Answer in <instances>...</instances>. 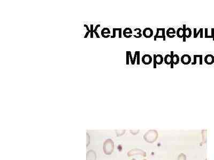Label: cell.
Listing matches in <instances>:
<instances>
[{"label":"cell","instance_id":"obj_31","mask_svg":"<svg viewBox=\"0 0 214 160\" xmlns=\"http://www.w3.org/2000/svg\"><path fill=\"white\" fill-rule=\"evenodd\" d=\"M84 27H85L86 28V29H87V30H88V32H91V30H89V27H88V26H87V25L85 24V25H84Z\"/></svg>","mask_w":214,"mask_h":160},{"label":"cell","instance_id":"obj_27","mask_svg":"<svg viewBox=\"0 0 214 160\" xmlns=\"http://www.w3.org/2000/svg\"><path fill=\"white\" fill-rule=\"evenodd\" d=\"M91 33H90V34H91V38H93V33H94V30H93V25H91Z\"/></svg>","mask_w":214,"mask_h":160},{"label":"cell","instance_id":"obj_26","mask_svg":"<svg viewBox=\"0 0 214 160\" xmlns=\"http://www.w3.org/2000/svg\"><path fill=\"white\" fill-rule=\"evenodd\" d=\"M204 30H205V38H212V36H209L208 35V29L207 28H206L204 29Z\"/></svg>","mask_w":214,"mask_h":160},{"label":"cell","instance_id":"obj_20","mask_svg":"<svg viewBox=\"0 0 214 160\" xmlns=\"http://www.w3.org/2000/svg\"><path fill=\"white\" fill-rule=\"evenodd\" d=\"M192 30L189 28H186L185 30V36L183 38V42H186V38H189L191 37Z\"/></svg>","mask_w":214,"mask_h":160},{"label":"cell","instance_id":"obj_8","mask_svg":"<svg viewBox=\"0 0 214 160\" xmlns=\"http://www.w3.org/2000/svg\"><path fill=\"white\" fill-rule=\"evenodd\" d=\"M152 61H153V58L151 57V56L148 54H145L142 57V62L144 65H150Z\"/></svg>","mask_w":214,"mask_h":160},{"label":"cell","instance_id":"obj_16","mask_svg":"<svg viewBox=\"0 0 214 160\" xmlns=\"http://www.w3.org/2000/svg\"><path fill=\"white\" fill-rule=\"evenodd\" d=\"M96 156L94 151L90 150L88 151L87 154V160H95Z\"/></svg>","mask_w":214,"mask_h":160},{"label":"cell","instance_id":"obj_29","mask_svg":"<svg viewBox=\"0 0 214 160\" xmlns=\"http://www.w3.org/2000/svg\"><path fill=\"white\" fill-rule=\"evenodd\" d=\"M211 30H212V35L211 36H212V38L213 39V41H214V28H212L211 29Z\"/></svg>","mask_w":214,"mask_h":160},{"label":"cell","instance_id":"obj_15","mask_svg":"<svg viewBox=\"0 0 214 160\" xmlns=\"http://www.w3.org/2000/svg\"><path fill=\"white\" fill-rule=\"evenodd\" d=\"M101 35L104 38H108L110 36V30L108 28H104L101 30Z\"/></svg>","mask_w":214,"mask_h":160},{"label":"cell","instance_id":"obj_19","mask_svg":"<svg viewBox=\"0 0 214 160\" xmlns=\"http://www.w3.org/2000/svg\"><path fill=\"white\" fill-rule=\"evenodd\" d=\"M194 61L192 63V65H195L197 64V59L198 58L199 59V64L200 65H202V58H203V56L201 55H194Z\"/></svg>","mask_w":214,"mask_h":160},{"label":"cell","instance_id":"obj_2","mask_svg":"<svg viewBox=\"0 0 214 160\" xmlns=\"http://www.w3.org/2000/svg\"><path fill=\"white\" fill-rule=\"evenodd\" d=\"M114 143L111 139H108L104 141L103 145V150L107 155H110L113 152Z\"/></svg>","mask_w":214,"mask_h":160},{"label":"cell","instance_id":"obj_17","mask_svg":"<svg viewBox=\"0 0 214 160\" xmlns=\"http://www.w3.org/2000/svg\"><path fill=\"white\" fill-rule=\"evenodd\" d=\"M203 30L204 29L202 28H200L198 30V32H197V28H194V39H196L198 38V35L200 34V37L201 39L203 38Z\"/></svg>","mask_w":214,"mask_h":160},{"label":"cell","instance_id":"obj_34","mask_svg":"<svg viewBox=\"0 0 214 160\" xmlns=\"http://www.w3.org/2000/svg\"><path fill=\"white\" fill-rule=\"evenodd\" d=\"M132 160H136V159H133Z\"/></svg>","mask_w":214,"mask_h":160},{"label":"cell","instance_id":"obj_6","mask_svg":"<svg viewBox=\"0 0 214 160\" xmlns=\"http://www.w3.org/2000/svg\"><path fill=\"white\" fill-rule=\"evenodd\" d=\"M170 55L172 57V63L171 64V68H174V65H178L180 61V57L177 54H174L173 51H171Z\"/></svg>","mask_w":214,"mask_h":160},{"label":"cell","instance_id":"obj_11","mask_svg":"<svg viewBox=\"0 0 214 160\" xmlns=\"http://www.w3.org/2000/svg\"><path fill=\"white\" fill-rule=\"evenodd\" d=\"M205 63L207 65H212L214 63V56L213 55L209 54L205 56L204 58Z\"/></svg>","mask_w":214,"mask_h":160},{"label":"cell","instance_id":"obj_30","mask_svg":"<svg viewBox=\"0 0 214 160\" xmlns=\"http://www.w3.org/2000/svg\"><path fill=\"white\" fill-rule=\"evenodd\" d=\"M130 61H131V64L133 63V57L132 56V54H131V52L130 53Z\"/></svg>","mask_w":214,"mask_h":160},{"label":"cell","instance_id":"obj_14","mask_svg":"<svg viewBox=\"0 0 214 160\" xmlns=\"http://www.w3.org/2000/svg\"><path fill=\"white\" fill-rule=\"evenodd\" d=\"M142 30L139 28H135L133 31V35L134 37L136 38H140L142 36Z\"/></svg>","mask_w":214,"mask_h":160},{"label":"cell","instance_id":"obj_33","mask_svg":"<svg viewBox=\"0 0 214 160\" xmlns=\"http://www.w3.org/2000/svg\"><path fill=\"white\" fill-rule=\"evenodd\" d=\"M89 33H91V32H87L86 33V35H85V36H84V38H87V37H88V35Z\"/></svg>","mask_w":214,"mask_h":160},{"label":"cell","instance_id":"obj_18","mask_svg":"<svg viewBox=\"0 0 214 160\" xmlns=\"http://www.w3.org/2000/svg\"><path fill=\"white\" fill-rule=\"evenodd\" d=\"M140 51H136L134 53V58H133V63L132 64V65H134L135 64V61L137 59V65H139L140 64Z\"/></svg>","mask_w":214,"mask_h":160},{"label":"cell","instance_id":"obj_25","mask_svg":"<svg viewBox=\"0 0 214 160\" xmlns=\"http://www.w3.org/2000/svg\"><path fill=\"white\" fill-rule=\"evenodd\" d=\"M116 31H119V38H122V28H115Z\"/></svg>","mask_w":214,"mask_h":160},{"label":"cell","instance_id":"obj_13","mask_svg":"<svg viewBox=\"0 0 214 160\" xmlns=\"http://www.w3.org/2000/svg\"><path fill=\"white\" fill-rule=\"evenodd\" d=\"M124 36L126 38H130L133 36V31L131 28H125L123 32Z\"/></svg>","mask_w":214,"mask_h":160},{"label":"cell","instance_id":"obj_1","mask_svg":"<svg viewBox=\"0 0 214 160\" xmlns=\"http://www.w3.org/2000/svg\"><path fill=\"white\" fill-rule=\"evenodd\" d=\"M158 133L155 130H150L146 132L144 136V139L147 143H153L158 138Z\"/></svg>","mask_w":214,"mask_h":160},{"label":"cell","instance_id":"obj_35","mask_svg":"<svg viewBox=\"0 0 214 160\" xmlns=\"http://www.w3.org/2000/svg\"><path fill=\"white\" fill-rule=\"evenodd\" d=\"M144 160H146V159H144Z\"/></svg>","mask_w":214,"mask_h":160},{"label":"cell","instance_id":"obj_4","mask_svg":"<svg viewBox=\"0 0 214 160\" xmlns=\"http://www.w3.org/2000/svg\"><path fill=\"white\" fill-rule=\"evenodd\" d=\"M136 154L142 155V156H143L144 157H146V155H147L146 153L145 152L144 150H140V149H138V148L132 149V150H130V151L128 153V156H129V157L132 156H133V155H136Z\"/></svg>","mask_w":214,"mask_h":160},{"label":"cell","instance_id":"obj_23","mask_svg":"<svg viewBox=\"0 0 214 160\" xmlns=\"http://www.w3.org/2000/svg\"><path fill=\"white\" fill-rule=\"evenodd\" d=\"M131 53V51H126V65H128L130 64V53Z\"/></svg>","mask_w":214,"mask_h":160},{"label":"cell","instance_id":"obj_28","mask_svg":"<svg viewBox=\"0 0 214 160\" xmlns=\"http://www.w3.org/2000/svg\"><path fill=\"white\" fill-rule=\"evenodd\" d=\"M130 133L132 134V135H136L137 133H139V130H130Z\"/></svg>","mask_w":214,"mask_h":160},{"label":"cell","instance_id":"obj_7","mask_svg":"<svg viewBox=\"0 0 214 160\" xmlns=\"http://www.w3.org/2000/svg\"><path fill=\"white\" fill-rule=\"evenodd\" d=\"M154 34L153 30L151 28H145L142 32V35L145 38H151L153 36Z\"/></svg>","mask_w":214,"mask_h":160},{"label":"cell","instance_id":"obj_32","mask_svg":"<svg viewBox=\"0 0 214 160\" xmlns=\"http://www.w3.org/2000/svg\"><path fill=\"white\" fill-rule=\"evenodd\" d=\"M94 33L95 34L96 36V38H100V36H99V35H98V33L97 32H94Z\"/></svg>","mask_w":214,"mask_h":160},{"label":"cell","instance_id":"obj_10","mask_svg":"<svg viewBox=\"0 0 214 160\" xmlns=\"http://www.w3.org/2000/svg\"><path fill=\"white\" fill-rule=\"evenodd\" d=\"M186 25H183V27L179 28L177 30V36L178 38H183L185 36V30H186Z\"/></svg>","mask_w":214,"mask_h":160},{"label":"cell","instance_id":"obj_3","mask_svg":"<svg viewBox=\"0 0 214 160\" xmlns=\"http://www.w3.org/2000/svg\"><path fill=\"white\" fill-rule=\"evenodd\" d=\"M157 38H162L164 41L166 40L165 28H157L156 34L154 36V41H156Z\"/></svg>","mask_w":214,"mask_h":160},{"label":"cell","instance_id":"obj_21","mask_svg":"<svg viewBox=\"0 0 214 160\" xmlns=\"http://www.w3.org/2000/svg\"><path fill=\"white\" fill-rule=\"evenodd\" d=\"M164 62L166 65H171L172 63V57L170 55L167 54L165 56V57L164 58Z\"/></svg>","mask_w":214,"mask_h":160},{"label":"cell","instance_id":"obj_24","mask_svg":"<svg viewBox=\"0 0 214 160\" xmlns=\"http://www.w3.org/2000/svg\"><path fill=\"white\" fill-rule=\"evenodd\" d=\"M125 133V130H116V134L117 136H121L123 135L124 133Z\"/></svg>","mask_w":214,"mask_h":160},{"label":"cell","instance_id":"obj_5","mask_svg":"<svg viewBox=\"0 0 214 160\" xmlns=\"http://www.w3.org/2000/svg\"><path fill=\"white\" fill-rule=\"evenodd\" d=\"M153 61H154V68H156V65H161L163 63L164 58L162 55H153Z\"/></svg>","mask_w":214,"mask_h":160},{"label":"cell","instance_id":"obj_9","mask_svg":"<svg viewBox=\"0 0 214 160\" xmlns=\"http://www.w3.org/2000/svg\"><path fill=\"white\" fill-rule=\"evenodd\" d=\"M180 61L183 64L185 65H187L191 63V57L189 55L185 54L182 56L180 58Z\"/></svg>","mask_w":214,"mask_h":160},{"label":"cell","instance_id":"obj_22","mask_svg":"<svg viewBox=\"0 0 214 160\" xmlns=\"http://www.w3.org/2000/svg\"><path fill=\"white\" fill-rule=\"evenodd\" d=\"M177 160H186V156L184 153H180L178 156Z\"/></svg>","mask_w":214,"mask_h":160},{"label":"cell","instance_id":"obj_12","mask_svg":"<svg viewBox=\"0 0 214 160\" xmlns=\"http://www.w3.org/2000/svg\"><path fill=\"white\" fill-rule=\"evenodd\" d=\"M166 35L169 38H174L176 35V31L174 28H169L166 30Z\"/></svg>","mask_w":214,"mask_h":160}]
</instances>
